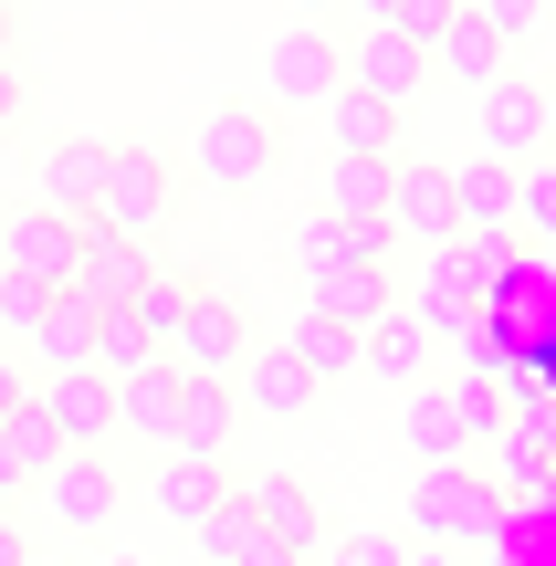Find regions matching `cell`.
I'll list each match as a JSON object with an SVG mask.
<instances>
[{
	"label": "cell",
	"instance_id": "cell-41",
	"mask_svg": "<svg viewBox=\"0 0 556 566\" xmlns=\"http://www.w3.org/2000/svg\"><path fill=\"white\" fill-rule=\"evenodd\" d=\"M399 566H452V546H431V535H410V546H399Z\"/></svg>",
	"mask_w": 556,
	"mask_h": 566
},
{
	"label": "cell",
	"instance_id": "cell-30",
	"mask_svg": "<svg viewBox=\"0 0 556 566\" xmlns=\"http://www.w3.org/2000/svg\"><path fill=\"white\" fill-rule=\"evenodd\" d=\"M189 283H200V273H168V263H158V273L137 283V304H126V315L147 325V346H158V357H168V336H179V315H189Z\"/></svg>",
	"mask_w": 556,
	"mask_h": 566
},
{
	"label": "cell",
	"instance_id": "cell-44",
	"mask_svg": "<svg viewBox=\"0 0 556 566\" xmlns=\"http://www.w3.org/2000/svg\"><path fill=\"white\" fill-rule=\"evenodd\" d=\"M546 158H556V84H546Z\"/></svg>",
	"mask_w": 556,
	"mask_h": 566
},
{
	"label": "cell",
	"instance_id": "cell-36",
	"mask_svg": "<svg viewBox=\"0 0 556 566\" xmlns=\"http://www.w3.org/2000/svg\"><path fill=\"white\" fill-rule=\"evenodd\" d=\"M473 21H483V32H504V42H525L546 21V0H473Z\"/></svg>",
	"mask_w": 556,
	"mask_h": 566
},
{
	"label": "cell",
	"instance_id": "cell-34",
	"mask_svg": "<svg viewBox=\"0 0 556 566\" xmlns=\"http://www.w3.org/2000/svg\"><path fill=\"white\" fill-rule=\"evenodd\" d=\"M462 11H473V0H399V11H389V32H410L420 53H441V32H452Z\"/></svg>",
	"mask_w": 556,
	"mask_h": 566
},
{
	"label": "cell",
	"instance_id": "cell-48",
	"mask_svg": "<svg viewBox=\"0 0 556 566\" xmlns=\"http://www.w3.org/2000/svg\"><path fill=\"white\" fill-rule=\"evenodd\" d=\"M105 566H137V556H105Z\"/></svg>",
	"mask_w": 556,
	"mask_h": 566
},
{
	"label": "cell",
	"instance_id": "cell-31",
	"mask_svg": "<svg viewBox=\"0 0 556 566\" xmlns=\"http://www.w3.org/2000/svg\"><path fill=\"white\" fill-rule=\"evenodd\" d=\"M410 441L431 451V462H452V451H462V420H452V388H420V399H410Z\"/></svg>",
	"mask_w": 556,
	"mask_h": 566
},
{
	"label": "cell",
	"instance_id": "cell-29",
	"mask_svg": "<svg viewBox=\"0 0 556 566\" xmlns=\"http://www.w3.org/2000/svg\"><path fill=\"white\" fill-rule=\"evenodd\" d=\"M53 420H42V399H21L11 409V420H0V483H11V493H32L42 483V472H53Z\"/></svg>",
	"mask_w": 556,
	"mask_h": 566
},
{
	"label": "cell",
	"instance_id": "cell-35",
	"mask_svg": "<svg viewBox=\"0 0 556 566\" xmlns=\"http://www.w3.org/2000/svg\"><path fill=\"white\" fill-rule=\"evenodd\" d=\"M42 304H53V294H42V283H11V273H0V346H32Z\"/></svg>",
	"mask_w": 556,
	"mask_h": 566
},
{
	"label": "cell",
	"instance_id": "cell-40",
	"mask_svg": "<svg viewBox=\"0 0 556 566\" xmlns=\"http://www.w3.org/2000/svg\"><path fill=\"white\" fill-rule=\"evenodd\" d=\"M0 566H32V535H21L11 514H0Z\"/></svg>",
	"mask_w": 556,
	"mask_h": 566
},
{
	"label": "cell",
	"instance_id": "cell-46",
	"mask_svg": "<svg viewBox=\"0 0 556 566\" xmlns=\"http://www.w3.org/2000/svg\"><path fill=\"white\" fill-rule=\"evenodd\" d=\"M536 514H556V472H546V493H536Z\"/></svg>",
	"mask_w": 556,
	"mask_h": 566
},
{
	"label": "cell",
	"instance_id": "cell-24",
	"mask_svg": "<svg viewBox=\"0 0 556 566\" xmlns=\"http://www.w3.org/2000/svg\"><path fill=\"white\" fill-rule=\"evenodd\" d=\"M431 74H452L462 95H483V84H494V74H515V42H504V32H483V21L462 11L452 32H441V53H431Z\"/></svg>",
	"mask_w": 556,
	"mask_h": 566
},
{
	"label": "cell",
	"instance_id": "cell-25",
	"mask_svg": "<svg viewBox=\"0 0 556 566\" xmlns=\"http://www.w3.org/2000/svg\"><path fill=\"white\" fill-rule=\"evenodd\" d=\"M294 357L315 367V378H368V336H357V325H336L326 304H305V315H294Z\"/></svg>",
	"mask_w": 556,
	"mask_h": 566
},
{
	"label": "cell",
	"instance_id": "cell-27",
	"mask_svg": "<svg viewBox=\"0 0 556 566\" xmlns=\"http://www.w3.org/2000/svg\"><path fill=\"white\" fill-rule=\"evenodd\" d=\"M95 304L84 294H53L42 304V325H32V367H95Z\"/></svg>",
	"mask_w": 556,
	"mask_h": 566
},
{
	"label": "cell",
	"instance_id": "cell-22",
	"mask_svg": "<svg viewBox=\"0 0 556 566\" xmlns=\"http://www.w3.org/2000/svg\"><path fill=\"white\" fill-rule=\"evenodd\" d=\"M42 200L84 221V210L105 200V137H53L42 147Z\"/></svg>",
	"mask_w": 556,
	"mask_h": 566
},
{
	"label": "cell",
	"instance_id": "cell-11",
	"mask_svg": "<svg viewBox=\"0 0 556 566\" xmlns=\"http://www.w3.org/2000/svg\"><path fill=\"white\" fill-rule=\"evenodd\" d=\"M347 84L378 95V105H410L420 84H431V53H420L410 32H389V21H357L347 32Z\"/></svg>",
	"mask_w": 556,
	"mask_h": 566
},
{
	"label": "cell",
	"instance_id": "cell-17",
	"mask_svg": "<svg viewBox=\"0 0 556 566\" xmlns=\"http://www.w3.org/2000/svg\"><path fill=\"white\" fill-rule=\"evenodd\" d=\"M515 179H525V168H504V158H462L452 168V221H462V242L515 231Z\"/></svg>",
	"mask_w": 556,
	"mask_h": 566
},
{
	"label": "cell",
	"instance_id": "cell-26",
	"mask_svg": "<svg viewBox=\"0 0 556 566\" xmlns=\"http://www.w3.org/2000/svg\"><path fill=\"white\" fill-rule=\"evenodd\" d=\"M368 378H389V388H420V378H431V325H420L410 304L368 325Z\"/></svg>",
	"mask_w": 556,
	"mask_h": 566
},
{
	"label": "cell",
	"instance_id": "cell-6",
	"mask_svg": "<svg viewBox=\"0 0 556 566\" xmlns=\"http://www.w3.org/2000/svg\"><path fill=\"white\" fill-rule=\"evenodd\" d=\"M273 158H284V137H273L263 105L231 95V105H210V116H200V179H210V189H263Z\"/></svg>",
	"mask_w": 556,
	"mask_h": 566
},
{
	"label": "cell",
	"instance_id": "cell-9",
	"mask_svg": "<svg viewBox=\"0 0 556 566\" xmlns=\"http://www.w3.org/2000/svg\"><path fill=\"white\" fill-rule=\"evenodd\" d=\"M168 357L179 367H210V378H231V367L252 357V325H242V294L231 283H189V315H179V336H168Z\"/></svg>",
	"mask_w": 556,
	"mask_h": 566
},
{
	"label": "cell",
	"instance_id": "cell-38",
	"mask_svg": "<svg viewBox=\"0 0 556 566\" xmlns=\"http://www.w3.org/2000/svg\"><path fill=\"white\" fill-rule=\"evenodd\" d=\"M410 535H336V566H399Z\"/></svg>",
	"mask_w": 556,
	"mask_h": 566
},
{
	"label": "cell",
	"instance_id": "cell-32",
	"mask_svg": "<svg viewBox=\"0 0 556 566\" xmlns=\"http://www.w3.org/2000/svg\"><path fill=\"white\" fill-rule=\"evenodd\" d=\"M147 357H158V346H147V325L116 304V315L95 325V367H105V378H126V367H147Z\"/></svg>",
	"mask_w": 556,
	"mask_h": 566
},
{
	"label": "cell",
	"instance_id": "cell-39",
	"mask_svg": "<svg viewBox=\"0 0 556 566\" xmlns=\"http://www.w3.org/2000/svg\"><path fill=\"white\" fill-rule=\"evenodd\" d=\"M11 126H21V74L0 63V137H11Z\"/></svg>",
	"mask_w": 556,
	"mask_h": 566
},
{
	"label": "cell",
	"instance_id": "cell-50",
	"mask_svg": "<svg viewBox=\"0 0 556 566\" xmlns=\"http://www.w3.org/2000/svg\"><path fill=\"white\" fill-rule=\"evenodd\" d=\"M32 566H53V556H32Z\"/></svg>",
	"mask_w": 556,
	"mask_h": 566
},
{
	"label": "cell",
	"instance_id": "cell-43",
	"mask_svg": "<svg viewBox=\"0 0 556 566\" xmlns=\"http://www.w3.org/2000/svg\"><path fill=\"white\" fill-rule=\"evenodd\" d=\"M347 11H357V21H389V11H399V0H347Z\"/></svg>",
	"mask_w": 556,
	"mask_h": 566
},
{
	"label": "cell",
	"instance_id": "cell-21",
	"mask_svg": "<svg viewBox=\"0 0 556 566\" xmlns=\"http://www.w3.org/2000/svg\"><path fill=\"white\" fill-rule=\"evenodd\" d=\"M389 168L399 158H326V189H315V210H326V221H389Z\"/></svg>",
	"mask_w": 556,
	"mask_h": 566
},
{
	"label": "cell",
	"instance_id": "cell-16",
	"mask_svg": "<svg viewBox=\"0 0 556 566\" xmlns=\"http://www.w3.org/2000/svg\"><path fill=\"white\" fill-rule=\"evenodd\" d=\"M179 388H189V367H179V357L126 367V378H116V430H137V441H158V451H168V430H179Z\"/></svg>",
	"mask_w": 556,
	"mask_h": 566
},
{
	"label": "cell",
	"instance_id": "cell-15",
	"mask_svg": "<svg viewBox=\"0 0 556 566\" xmlns=\"http://www.w3.org/2000/svg\"><path fill=\"white\" fill-rule=\"evenodd\" d=\"M189 535H200V566H305V546H284V535H273L242 493H231L210 525H189Z\"/></svg>",
	"mask_w": 556,
	"mask_h": 566
},
{
	"label": "cell",
	"instance_id": "cell-28",
	"mask_svg": "<svg viewBox=\"0 0 556 566\" xmlns=\"http://www.w3.org/2000/svg\"><path fill=\"white\" fill-rule=\"evenodd\" d=\"M242 504L263 514L284 546H315V535H326V514H315V493L294 483V472H252V483H242Z\"/></svg>",
	"mask_w": 556,
	"mask_h": 566
},
{
	"label": "cell",
	"instance_id": "cell-5",
	"mask_svg": "<svg viewBox=\"0 0 556 566\" xmlns=\"http://www.w3.org/2000/svg\"><path fill=\"white\" fill-rule=\"evenodd\" d=\"M32 504L53 514L63 535H116V504H126L116 451H53V472L32 483Z\"/></svg>",
	"mask_w": 556,
	"mask_h": 566
},
{
	"label": "cell",
	"instance_id": "cell-13",
	"mask_svg": "<svg viewBox=\"0 0 556 566\" xmlns=\"http://www.w3.org/2000/svg\"><path fill=\"white\" fill-rule=\"evenodd\" d=\"M231 388H242V409H252V420H305L326 378H315L294 346H263V357H242V367H231Z\"/></svg>",
	"mask_w": 556,
	"mask_h": 566
},
{
	"label": "cell",
	"instance_id": "cell-18",
	"mask_svg": "<svg viewBox=\"0 0 556 566\" xmlns=\"http://www.w3.org/2000/svg\"><path fill=\"white\" fill-rule=\"evenodd\" d=\"M231 493H242V483H231L221 462H200V451H168V462H158V483H147V504H158L168 525H210Z\"/></svg>",
	"mask_w": 556,
	"mask_h": 566
},
{
	"label": "cell",
	"instance_id": "cell-14",
	"mask_svg": "<svg viewBox=\"0 0 556 566\" xmlns=\"http://www.w3.org/2000/svg\"><path fill=\"white\" fill-rule=\"evenodd\" d=\"M158 273V252L147 242H116V231H84V263H74V283L63 294H84L95 315H116V304H137V283Z\"/></svg>",
	"mask_w": 556,
	"mask_h": 566
},
{
	"label": "cell",
	"instance_id": "cell-3",
	"mask_svg": "<svg viewBox=\"0 0 556 566\" xmlns=\"http://www.w3.org/2000/svg\"><path fill=\"white\" fill-rule=\"evenodd\" d=\"M168 200H179V168L158 147H105V200L84 210V231H116V242H158Z\"/></svg>",
	"mask_w": 556,
	"mask_h": 566
},
{
	"label": "cell",
	"instance_id": "cell-19",
	"mask_svg": "<svg viewBox=\"0 0 556 566\" xmlns=\"http://www.w3.org/2000/svg\"><path fill=\"white\" fill-rule=\"evenodd\" d=\"M231 420H242V388H231V378H210V367H189V388H179V430H168V451H200V462H221Z\"/></svg>",
	"mask_w": 556,
	"mask_h": 566
},
{
	"label": "cell",
	"instance_id": "cell-42",
	"mask_svg": "<svg viewBox=\"0 0 556 566\" xmlns=\"http://www.w3.org/2000/svg\"><path fill=\"white\" fill-rule=\"evenodd\" d=\"M284 11H294V21H326V11H347V0H284Z\"/></svg>",
	"mask_w": 556,
	"mask_h": 566
},
{
	"label": "cell",
	"instance_id": "cell-20",
	"mask_svg": "<svg viewBox=\"0 0 556 566\" xmlns=\"http://www.w3.org/2000/svg\"><path fill=\"white\" fill-rule=\"evenodd\" d=\"M399 105H378V95H357V84H336L326 95V147L336 158H399Z\"/></svg>",
	"mask_w": 556,
	"mask_h": 566
},
{
	"label": "cell",
	"instance_id": "cell-23",
	"mask_svg": "<svg viewBox=\"0 0 556 566\" xmlns=\"http://www.w3.org/2000/svg\"><path fill=\"white\" fill-rule=\"evenodd\" d=\"M305 304H326L336 325H357V336H368L378 315H399V283H389V263H347V273H315Z\"/></svg>",
	"mask_w": 556,
	"mask_h": 566
},
{
	"label": "cell",
	"instance_id": "cell-4",
	"mask_svg": "<svg viewBox=\"0 0 556 566\" xmlns=\"http://www.w3.org/2000/svg\"><path fill=\"white\" fill-rule=\"evenodd\" d=\"M84 263V221L74 210H53V200H21V210H0V273L11 283H42V294H63Z\"/></svg>",
	"mask_w": 556,
	"mask_h": 566
},
{
	"label": "cell",
	"instance_id": "cell-37",
	"mask_svg": "<svg viewBox=\"0 0 556 566\" xmlns=\"http://www.w3.org/2000/svg\"><path fill=\"white\" fill-rule=\"evenodd\" d=\"M32 388H42V367H32V357H21V346H0V420H11V409H21V399H32Z\"/></svg>",
	"mask_w": 556,
	"mask_h": 566
},
{
	"label": "cell",
	"instance_id": "cell-1",
	"mask_svg": "<svg viewBox=\"0 0 556 566\" xmlns=\"http://www.w3.org/2000/svg\"><path fill=\"white\" fill-rule=\"evenodd\" d=\"M399 304L431 325V346H483V315H494V294H483V252L473 242L420 252V273H410V294H399Z\"/></svg>",
	"mask_w": 556,
	"mask_h": 566
},
{
	"label": "cell",
	"instance_id": "cell-10",
	"mask_svg": "<svg viewBox=\"0 0 556 566\" xmlns=\"http://www.w3.org/2000/svg\"><path fill=\"white\" fill-rule=\"evenodd\" d=\"M473 105H483V147H473V158H504V168H536L546 158V84L536 74H494Z\"/></svg>",
	"mask_w": 556,
	"mask_h": 566
},
{
	"label": "cell",
	"instance_id": "cell-7",
	"mask_svg": "<svg viewBox=\"0 0 556 566\" xmlns=\"http://www.w3.org/2000/svg\"><path fill=\"white\" fill-rule=\"evenodd\" d=\"M336 84H347V32H326V21H284V32L263 42V95L326 105Z\"/></svg>",
	"mask_w": 556,
	"mask_h": 566
},
{
	"label": "cell",
	"instance_id": "cell-45",
	"mask_svg": "<svg viewBox=\"0 0 556 566\" xmlns=\"http://www.w3.org/2000/svg\"><path fill=\"white\" fill-rule=\"evenodd\" d=\"M0 63H11V0H0Z\"/></svg>",
	"mask_w": 556,
	"mask_h": 566
},
{
	"label": "cell",
	"instance_id": "cell-8",
	"mask_svg": "<svg viewBox=\"0 0 556 566\" xmlns=\"http://www.w3.org/2000/svg\"><path fill=\"white\" fill-rule=\"evenodd\" d=\"M42 420H53L63 451H116V378L105 367H42Z\"/></svg>",
	"mask_w": 556,
	"mask_h": 566
},
{
	"label": "cell",
	"instance_id": "cell-2",
	"mask_svg": "<svg viewBox=\"0 0 556 566\" xmlns=\"http://www.w3.org/2000/svg\"><path fill=\"white\" fill-rule=\"evenodd\" d=\"M410 535H431V546H504L515 535V504H504L494 483H473V472L431 462L410 493Z\"/></svg>",
	"mask_w": 556,
	"mask_h": 566
},
{
	"label": "cell",
	"instance_id": "cell-33",
	"mask_svg": "<svg viewBox=\"0 0 556 566\" xmlns=\"http://www.w3.org/2000/svg\"><path fill=\"white\" fill-rule=\"evenodd\" d=\"M515 221L536 231V242H556V158H536V168L515 179Z\"/></svg>",
	"mask_w": 556,
	"mask_h": 566
},
{
	"label": "cell",
	"instance_id": "cell-12",
	"mask_svg": "<svg viewBox=\"0 0 556 566\" xmlns=\"http://www.w3.org/2000/svg\"><path fill=\"white\" fill-rule=\"evenodd\" d=\"M389 231H399V242H420V252L462 242V221H452V168L399 158V168H389Z\"/></svg>",
	"mask_w": 556,
	"mask_h": 566
},
{
	"label": "cell",
	"instance_id": "cell-47",
	"mask_svg": "<svg viewBox=\"0 0 556 566\" xmlns=\"http://www.w3.org/2000/svg\"><path fill=\"white\" fill-rule=\"evenodd\" d=\"M11 504H21V493H11V483H0V514H11Z\"/></svg>",
	"mask_w": 556,
	"mask_h": 566
},
{
	"label": "cell",
	"instance_id": "cell-49",
	"mask_svg": "<svg viewBox=\"0 0 556 566\" xmlns=\"http://www.w3.org/2000/svg\"><path fill=\"white\" fill-rule=\"evenodd\" d=\"M546 21H556V0H546Z\"/></svg>",
	"mask_w": 556,
	"mask_h": 566
}]
</instances>
